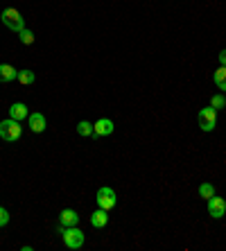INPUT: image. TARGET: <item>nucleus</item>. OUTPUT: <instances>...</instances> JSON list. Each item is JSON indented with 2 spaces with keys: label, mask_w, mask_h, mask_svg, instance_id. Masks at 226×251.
Returning a JSON list of instances; mask_svg holds the SVG:
<instances>
[{
  "label": "nucleus",
  "mask_w": 226,
  "mask_h": 251,
  "mask_svg": "<svg viewBox=\"0 0 226 251\" xmlns=\"http://www.w3.org/2000/svg\"><path fill=\"white\" fill-rule=\"evenodd\" d=\"M27 125H29V129L34 131V134H43L46 131V116L43 113H29L27 116Z\"/></svg>",
  "instance_id": "obj_9"
},
{
  "label": "nucleus",
  "mask_w": 226,
  "mask_h": 251,
  "mask_svg": "<svg viewBox=\"0 0 226 251\" xmlns=\"http://www.w3.org/2000/svg\"><path fill=\"white\" fill-rule=\"evenodd\" d=\"M215 195V186L213 183H201V186H199V197L201 199H210Z\"/></svg>",
  "instance_id": "obj_16"
},
{
  "label": "nucleus",
  "mask_w": 226,
  "mask_h": 251,
  "mask_svg": "<svg viewBox=\"0 0 226 251\" xmlns=\"http://www.w3.org/2000/svg\"><path fill=\"white\" fill-rule=\"evenodd\" d=\"M0 18H2V23L12 29V32H21V29H25V18L21 16V12H18V9H14V7L2 9V16H0Z\"/></svg>",
  "instance_id": "obj_3"
},
{
  "label": "nucleus",
  "mask_w": 226,
  "mask_h": 251,
  "mask_svg": "<svg viewBox=\"0 0 226 251\" xmlns=\"http://www.w3.org/2000/svg\"><path fill=\"white\" fill-rule=\"evenodd\" d=\"M59 233H61L64 245L68 249H81L84 247V233L77 226H59Z\"/></svg>",
  "instance_id": "obj_2"
},
{
  "label": "nucleus",
  "mask_w": 226,
  "mask_h": 251,
  "mask_svg": "<svg viewBox=\"0 0 226 251\" xmlns=\"http://www.w3.org/2000/svg\"><path fill=\"white\" fill-rule=\"evenodd\" d=\"M27 116H29V109H27V104H23V102H14V104L9 106V118H14L18 123L27 120Z\"/></svg>",
  "instance_id": "obj_10"
},
{
  "label": "nucleus",
  "mask_w": 226,
  "mask_h": 251,
  "mask_svg": "<svg viewBox=\"0 0 226 251\" xmlns=\"http://www.w3.org/2000/svg\"><path fill=\"white\" fill-rule=\"evenodd\" d=\"M18 36H21V43H25V46H32V43H34V32H32V29H21V32H18Z\"/></svg>",
  "instance_id": "obj_17"
},
{
  "label": "nucleus",
  "mask_w": 226,
  "mask_h": 251,
  "mask_svg": "<svg viewBox=\"0 0 226 251\" xmlns=\"http://www.w3.org/2000/svg\"><path fill=\"white\" fill-rule=\"evenodd\" d=\"M79 224V215L73 208H64L59 213V226H77Z\"/></svg>",
  "instance_id": "obj_8"
},
{
  "label": "nucleus",
  "mask_w": 226,
  "mask_h": 251,
  "mask_svg": "<svg viewBox=\"0 0 226 251\" xmlns=\"http://www.w3.org/2000/svg\"><path fill=\"white\" fill-rule=\"evenodd\" d=\"M91 224H93V228H104L109 224V210L98 206V210H93V215H91Z\"/></svg>",
  "instance_id": "obj_11"
},
{
  "label": "nucleus",
  "mask_w": 226,
  "mask_h": 251,
  "mask_svg": "<svg viewBox=\"0 0 226 251\" xmlns=\"http://www.w3.org/2000/svg\"><path fill=\"white\" fill-rule=\"evenodd\" d=\"M210 106H213L215 111H220V109H224V106H226V98H224L222 93L213 95V98H210Z\"/></svg>",
  "instance_id": "obj_18"
},
{
  "label": "nucleus",
  "mask_w": 226,
  "mask_h": 251,
  "mask_svg": "<svg viewBox=\"0 0 226 251\" xmlns=\"http://www.w3.org/2000/svg\"><path fill=\"white\" fill-rule=\"evenodd\" d=\"M16 79L23 84V86H29V84H34L36 75L32 73V70H18V77H16Z\"/></svg>",
  "instance_id": "obj_14"
},
{
  "label": "nucleus",
  "mask_w": 226,
  "mask_h": 251,
  "mask_svg": "<svg viewBox=\"0 0 226 251\" xmlns=\"http://www.w3.org/2000/svg\"><path fill=\"white\" fill-rule=\"evenodd\" d=\"M7 224H9V213H7V208L0 206V228L7 226Z\"/></svg>",
  "instance_id": "obj_19"
},
{
  "label": "nucleus",
  "mask_w": 226,
  "mask_h": 251,
  "mask_svg": "<svg viewBox=\"0 0 226 251\" xmlns=\"http://www.w3.org/2000/svg\"><path fill=\"white\" fill-rule=\"evenodd\" d=\"M21 134H23V127L14 118H7V120L0 123V138L7 140V143H16L21 138Z\"/></svg>",
  "instance_id": "obj_1"
},
{
  "label": "nucleus",
  "mask_w": 226,
  "mask_h": 251,
  "mask_svg": "<svg viewBox=\"0 0 226 251\" xmlns=\"http://www.w3.org/2000/svg\"><path fill=\"white\" fill-rule=\"evenodd\" d=\"M208 215L215 217V220H222V217L226 215V199L213 195V197L208 199Z\"/></svg>",
  "instance_id": "obj_6"
},
{
  "label": "nucleus",
  "mask_w": 226,
  "mask_h": 251,
  "mask_svg": "<svg viewBox=\"0 0 226 251\" xmlns=\"http://www.w3.org/2000/svg\"><path fill=\"white\" fill-rule=\"evenodd\" d=\"M16 77H18V70L12 64H0V84L14 82Z\"/></svg>",
  "instance_id": "obj_12"
},
{
  "label": "nucleus",
  "mask_w": 226,
  "mask_h": 251,
  "mask_svg": "<svg viewBox=\"0 0 226 251\" xmlns=\"http://www.w3.org/2000/svg\"><path fill=\"white\" fill-rule=\"evenodd\" d=\"M199 127H201V131H213L217 127V111L213 106H206L199 111Z\"/></svg>",
  "instance_id": "obj_5"
},
{
  "label": "nucleus",
  "mask_w": 226,
  "mask_h": 251,
  "mask_svg": "<svg viewBox=\"0 0 226 251\" xmlns=\"http://www.w3.org/2000/svg\"><path fill=\"white\" fill-rule=\"evenodd\" d=\"M113 120H109V118H100L98 123L93 125V134L100 136V138H106V136L113 134Z\"/></svg>",
  "instance_id": "obj_7"
},
{
  "label": "nucleus",
  "mask_w": 226,
  "mask_h": 251,
  "mask_svg": "<svg viewBox=\"0 0 226 251\" xmlns=\"http://www.w3.org/2000/svg\"><path fill=\"white\" fill-rule=\"evenodd\" d=\"M213 79H215V86L220 88V91H226V66H220V68L215 70Z\"/></svg>",
  "instance_id": "obj_13"
},
{
  "label": "nucleus",
  "mask_w": 226,
  "mask_h": 251,
  "mask_svg": "<svg viewBox=\"0 0 226 251\" xmlns=\"http://www.w3.org/2000/svg\"><path fill=\"white\" fill-rule=\"evenodd\" d=\"M217 59H220V66H226V50H222V52L217 54Z\"/></svg>",
  "instance_id": "obj_20"
},
{
  "label": "nucleus",
  "mask_w": 226,
  "mask_h": 251,
  "mask_svg": "<svg viewBox=\"0 0 226 251\" xmlns=\"http://www.w3.org/2000/svg\"><path fill=\"white\" fill-rule=\"evenodd\" d=\"M95 201H98L100 208H104V210H111L113 206H116V193H113V188L109 186H102L98 190V195H95Z\"/></svg>",
  "instance_id": "obj_4"
},
{
  "label": "nucleus",
  "mask_w": 226,
  "mask_h": 251,
  "mask_svg": "<svg viewBox=\"0 0 226 251\" xmlns=\"http://www.w3.org/2000/svg\"><path fill=\"white\" fill-rule=\"evenodd\" d=\"M77 134L84 136V138H86V136H93V125L88 123V120H81V123L77 125Z\"/></svg>",
  "instance_id": "obj_15"
}]
</instances>
